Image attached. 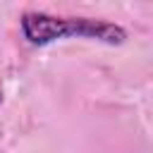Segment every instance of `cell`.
<instances>
[{"label":"cell","mask_w":153,"mask_h":153,"mask_svg":"<svg viewBox=\"0 0 153 153\" xmlns=\"http://www.w3.org/2000/svg\"><path fill=\"white\" fill-rule=\"evenodd\" d=\"M19 26L31 45H48L67 36L93 38L108 45H120L127 41V31L120 24L105 19H88V17H53L45 12H24Z\"/></svg>","instance_id":"cell-1"}]
</instances>
